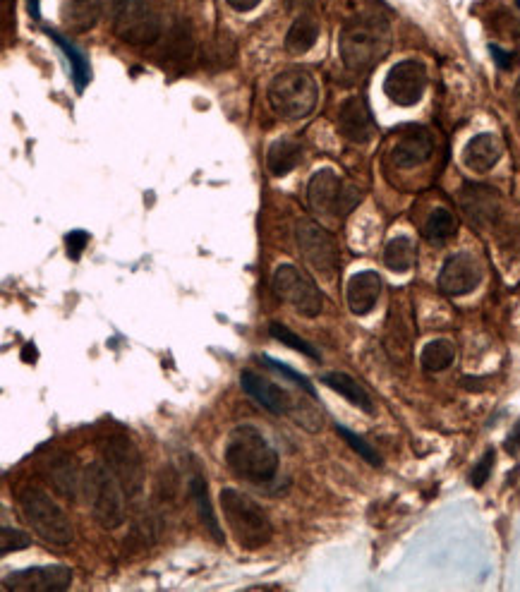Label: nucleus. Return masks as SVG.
<instances>
[{
	"mask_svg": "<svg viewBox=\"0 0 520 592\" xmlns=\"http://www.w3.org/2000/svg\"><path fill=\"white\" fill-rule=\"evenodd\" d=\"M223 461L240 480L266 485L278 473V453L257 427L240 425L228 434Z\"/></svg>",
	"mask_w": 520,
	"mask_h": 592,
	"instance_id": "1",
	"label": "nucleus"
},
{
	"mask_svg": "<svg viewBox=\"0 0 520 592\" xmlns=\"http://www.w3.org/2000/svg\"><path fill=\"white\" fill-rule=\"evenodd\" d=\"M391 48V29L384 17L360 15L343 24L338 36V51L350 72H367L382 60Z\"/></svg>",
	"mask_w": 520,
	"mask_h": 592,
	"instance_id": "2",
	"label": "nucleus"
},
{
	"mask_svg": "<svg viewBox=\"0 0 520 592\" xmlns=\"http://www.w3.org/2000/svg\"><path fill=\"white\" fill-rule=\"evenodd\" d=\"M219 506L223 511V521L243 549H262L274 537V525H271L269 513L257 504L255 499L247 497L240 489L226 487L219 494Z\"/></svg>",
	"mask_w": 520,
	"mask_h": 592,
	"instance_id": "3",
	"label": "nucleus"
},
{
	"mask_svg": "<svg viewBox=\"0 0 520 592\" xmlns=\"http://www.w3.org/2000/svg\"><path fill=\"white\" fill-rule=\"evenodd\" d=\"M269 104L283 120H305L319 104V84L307 70H283L269 84Z\"/></svg>",
	"mask_w": 520,
	"mask_h": 592,
	"instance_id": "4",
	"label": "nucleus"
},
{
	"mask_svg": "<svg viewBox=\"0 0 520 592\" xmlns=\"http://www.w3.org/2000/svg\"><path fill=\"white\" fill-rule=\"evenodd\" d=\"M84 497L94 521L104 530H118L125 523V499L118 477L106 463H89L82 477Z\"/></svg>",
	"mask_w": 520,
	"mask_h": 592,
	"instance_id": "5",
	"label": "nucleus"
},
{
	"mask_svg": "<svg viewBox=\"0 0 520 592\" xmlns=\"http://www.w3.org/2000/svg\"><path fill=\"white\" fill-rule=\"evenodd\" d=\"M20 509L24 521L41 540L53 547H68L72 542V525L65 511L53 501L44 489L27 485L20 492Z\"/></svg>",
	"mask_w": 520,
	"mask_h": 592,
	"instance_id": "6",
	"label": "nucleus"
},
{
	"mask_svg": "<svg viewBox=\"0 0 520 592\" xmlns=\"http://www.w3.org/2000/svg\"><path fill=\"white\" fill-rule=\"evenodd\" d=\"M307 202L317 214L346 219V216L362 202V192L331 168H322L310 178L307 185Z\"/></svg>",
	"mask_w": 520,
	"mask_h": 592,
	"instance_id": "7",
	"label": "nucleus"
},
{
	"mask_svg": "<svg viewBox=\"0 0 520 592\" xmlns=\"http://www.w3.org/2000/svg\"><path fill=\"white\" fill-rule=\"evenodd\" d=\"M113 29L130 46L156 44L163 32L159 12L144 0H113Z\"/></svg>",
	"mask_w": 520,
	"mask_h": 592,
	"instance_id": "8",
	"label": "nucleus"
},
{
	"mask_svg": "<svg viewBox=\"0 0 520 592\" xmlns=\"http://www.w3.org/2000/svg\"><path fill=\"white\" fill-rule=\"evenodd\" d=\"M274 293L281 298L286 305L293 307L295 312L302 317L314 319L319 317L324 310V295L317 288V283L312 281L310 274L295 267V264H281L274 271V279H271Z\"/></svg>",
	"mask_w": 520,
	"mask_h": 592,
	"instance_id": "9",
	"label": "nucleus"
},
{
	"mask_svg": "<svg viewBox=\"0 0 520 592\" xmlns=\"http://www.w3.org/2000/svg\"><path fill=\"white\" fill-rule=\"evenodd\" d=\"M104 463L118 477L120 487L130 499H137L144 489L142 453L128 437H108L104 442Z\"/></svg>",
	"mask_w": 520,
	"mask_h": 592,
	"instance_id": "10",
	"label": "nucleus"
},
{
	"mask_svg": "<svg viewBox=\"0 0 520 592\" xmlns=\"http://www.w3.org/2000/svg\"><path fill=\"white\" fill-rule=\"evenodd\" d=\"M295 240H298L302 257L307 259V264L314 271H319L322 276L336 274L341 250H338V240L326 228L310 219H302L295 226Z\"/></svg>",
	"mask_w": 520,
	"mask_h": 592,
	"instance_id": "11",
	"label": "nucleus"
},
{
	"mask_svg": "<svg viewBox=\"0 0 520 592\" xmlns=\"http://www.w3.org/2000/svg\"><path fill=\"white\" fill-rule=\"evenodd\" d=\"M427 92V68L420 60H401L389 70L384 80V94L396 106L410 108L420 104Z\"/></svg>",
	"mask_w": 520,
	"mask_h": 592,
	"instance_id": "12",
	"label": "nucleus"
},
{
	"mask_svg": "<svg viewBox=\"0 0 520 592\" xmlns=\"http://www.w3.org/2000/svg\"><path fill=\"white\" fill-rule=\"evenodd\" d=\"M482 279H485V269H482L480 259L470 252H456L441 267L437 286L449 298H463V295L473 293Z\"/></svg>",
	"mask_w": 520,
	"mask_h": 592,
	"instance_id": "13",
	"label": "nucleus"
},
{
	"mask_svg": "<svg viewBox=\"0 0 520 592\" xmlns=\"http://www.w3.org/2000/svg\"><path fill=\"white\" fill-rule=\"evenodd\" d=\"M70 585L72 571L68 566H34L3 578V590L8 592H63Z\"/></svg>",
	"mask_w": 520,
	"mask_h": 592,
	"instance_id": "14",
	"label": "nucleus"
},
{
	"mask_svg": "<svg viewBox=\"0 0 520 592\" xmlns=\"http://www.w3.org/2000/svg\"><path fill=\"white\" fill-rule=\"evenodd\" d=\"M336 123L338 132L353 144H367L374 137V130H377L370 106H367V101L358 94L348 96V99L343 101L341 108H338Z\"/></svg>",
	"mask_w": 520,
	"mask_h": 592,
	"instance_id": "15",
	"label": "nucleus"
},
{
	"mask_svg": "<svg viewBox=\"0 0 520 592\" xmlns=\"http://www.w3.org/2000/svg\"><path fill=\"white\" fill-rule=\"evenodd\" d=\"M240 386H243L247 396L255 398L259 406L274 415H293L295 408H298V401H295L286 389L269 382V379L259 377V374L252 370H245L240 374Z\"/></svg>",
	"mask_w": 520,
	"mask_h": 592,
	"instance_id": "16",
	"label": "nucleus"
},
{
	"mask_svg": "<svg viewBox=\"0 0 520 592\" xmlns=\"http://www.w3.org/2000/svg\"><path fill=\"white\" fill-rule=\"evenodd\" d=\"M434 151L432 132L422 125H408L401 130L398 140L391 147V161L398 168H415L425 163Z\"/></svg>",
	"mask_w": 520,
	"mask_h": 592,
	"instance_id": "17",
	"label": "nucleus"
},
{
	"mask_svg": "<svg viewBox=\"0 0 520 592\" xmlns=\"http://www.w3.org/2000/svg\"><path fill=\"white\" fill-rule=\"evenodd\" d=\"M382 288L384 281L377 271H360V274L350 276L346 286V300L350 312H353L355 317L370 314L374 307H377L379 298H382Z\"/></svg>",
	"mask_w": 520,
	"mask_h": 592,
	"instance_id": "18",
	"label": "nucleus"
},
{
	"mask_svg": "<svg viewBox=\"0 0 520 592\" xmlns=\"http://www.w3.org/2000/svg\"><path fill=\"white\" fill-rule=\"evenodd\" d=\"M461 207L475 226H492L499 219L501 202L492 187L485 185H465L461 192Z\"/></svg>",
	"mask_w": 520,
	"mask_h": 592,
	"instance_id": "19",
	"label": "nucleus"
},
{
	"mask_svg": "<svg viewBox=\"0 0 520 592\" xmlns=\"http://www.w3.org/2000/svg\"><path fill=\"white\" fill-rule=\"evenodd\" d=\"M504 156V144L494 132H482L465 144L463 163L473 173H489Z\"/></svg>",
	"mask_w": 520,
	"mask_h": 592,
	"instance_id": "20",
	"label": "nucleus"
},
{
	"mask_svg": "<svg viewBox=\"0 0 520 592\" xmlns=\"http://www.w3.org/2000/svg\"><path fill=\"white\" fill-rule=\"evenodd\" d=\"M322 384L326 386V389L336 391L338 396L346 398L348 403H353L355 408L365 410L367 415L374 413V403H372L370 394H367V391L362 389V384L355 382V379L350 377V374H346V372H326V374H322Z\"/></svg>",
	"mask_w": 520,
	"mask_h": 592,
	"instance_id": "21",
	"label": "nucleus"
},
{
	"mask_svg": "<svg viewBox=\"0 0 520 592\" xmlns=\"http://www.w3.org/2000/svg\"><path fill=\"white\" fill-rule=\"evenodd\" d=\"M300 161L302 147L295 140H288V137L271 142V147L266 149V168H269L271 175H276V178L295 171V168L300 166Z\"/></svg>",
	"mask_w": 520,
	"mask_h": 592,
	"instance_id": "22",
	"label": "nucleus"
},
{
	"mask_svg": "<svg viewBox=\"0 0 520 592\" xmlns=\"http://www.w3.org/2000/svg\"><path fill=\"white\" fill-rule=\"evenodd\" d=\"M101 17V0H65L63 22L72 34L92 29Z\"/></svg>",
	"mask_w": 520,
	"mask_h": 592,
	"instance_id": "23",
	"label": "nucleus"
},
{
	"mask_svg": "<svg viewBox=\"0 0 520 592\" xmlns=\"http://www.w3.org/2000/svg\"><path fill=\"white\" fill-rule=\"evenodd\" d=\"M319 32H322L319 22L314 20L310 12L307 15H298L286 34V51L293 53V56H302V53L312 51L319 39Z\"/></svg>",
	"mask_w": 520,
	"mask_h": 592,
	"instance_id": "24",
	"label": "nucleus"
},
{
	"mask_svg": "<svg viewBox=\"0 0 520 592\" xmlns=\"http://www.w3.org/2000/svg\"><path fill=\"white\" fill-rule=\"evenodd\" d=\"M190 494H192V499H195L197 511H199V518H202L204 528L209 530L211 537H214L216 542H223V533H221L219 518H216L214 509H211V501H209V487H207V480H204L202 475L190 477Z\"/></svg>",
	"mask_w": 520,
	"mask_h": 592,
	"instance_id": "25",
	"label": "nucleus"
},
{
	"mask_svg": "<svg viewBox=\"0 0 520 592\" xmlns=\"http://www.w3.org/2000/svg\"><path fill=\"white\" fill-rule=\"evenodd\" d=\"M415 259H417L415 243L408 238V235H398V238L389 240V245H386L384 250L386 269L396 271V274H405V271L413 269Z\"/></svg>",
	"mask_w": 520,
	"mask_h": 592,
	"instance_id": "26",
	"label": "nucleus"
},
{
	"mask_svg": "<svg viewBox=\"0 0 520 592\" xmlns=\"http://www.w3.org/2000/svg\"><path fill=\"white\" fill-rule=\"evenodd\" d=\"M456 233H458V219L449 209H434L432 214L427 216L425 228H422V235H425L432 245L449 243L451 238H456Z\"/></svg>",
	"mask_w": 520,
	"mask_h": 592,
	"instance_id": "27",
	"label": "nucleus"
},
{
	"mask_svg": "<svg viewBox=\"0 0 520 592\" xmlns=\"http://www.w3.org/2000/svg\"><path fill=\"white\" fill-rule=\"evenodd\" d=\"M453 360H456V346L449 338H434L420 353V365L427 372H444L446 367L453 365Z\"/></svg>",
	"mask_w": 520,
	"mask_h": 592,
	"instance_id": "28",
	"label": "nucleus"
},
{
	"mask_svg": "<svg viewBox=\"0 0 520 592\" xmlns=\"http://www.w3.org/2000/svg\"><path fill=\"white\" fill-rule=\"evenodd\" d=\"M51 482H53V487H56V492L63 494V497H68V499L77 497V485H80L82 480H80V475H77V468H75V463H72V458L60 456L58 461H53Z\"/></svg>",
	"mask_w": 520,
	"mask_h": 592,
	"instance_id": "29",
	"label": "nucleus"
},
{
	"mask_svg": "<svg viewBox=\"0 0 520 592\" xmlns=\"http://www.w3.org/2000/svg\"><path fill=\"white\" fill-rule=\"evenodd\" d=\"M391 314L396 317V324H393V319H389V331H386V348H389V353L393 355V358H408L413 334H410L408 322L401 319L398 310H393Z\"/></svg>",
	"mask_w": 520,
	"mask_h": 592,
	"instance_id": "30",
	"label": "nucleus"
},
{
	"mask_svg": "<svg viewBox=\"0 0 520 592\" xmlns=\"http://www.w3.org/2000/svg\"><path fill=\"white\" fill-rule=\"evenodd\" d=\"M48 36H51V39L56 41V44L60 48H63L65 56H68V63H70V68H72V77H75L77 89H80V92H82V89L87 87V82L92 80V70H89V63H87V58H84V53L77 51L75 46L68 44V41H65L63 36H58L56 32H48Z\"/></svg>",
	"mask_w": 520,
	"mask_h": 592,
	"instance_id": "31",
	"label": "nucleus"
},
{
	"mask_svg": "<svg viewBox=\"0 0 520 592\" xmlns=\"http://www.w3.org/2000/svg\"><path fill=\"white\" fill-rule=\"evenodd\" d=\"M269 334H271V338H276V341L281 343V346H288L290 350H295V353H302V355H307V358L319 360L317 348H314L310 341H305V338L295 334V331H290L286 324L271 322L269 324Z\"/></svg>",
	"mask_w": 520,
	"mask_h": 592,
	"instance_id": "32",
	"label": "nucleus"
},
{
	"mask_svg": "<svg viewBox=\"0 0 520 592\" xmlns=\"http://www.w3.org/2000/svg\"><path fill=\"white\" fill-rule=\"evenodd\" d=\"M192 51H195V41H192V29L187 22L175 24L171 36H168V58L171 60H187L192 58Z\"/></svg>",
	"mask_w": 520,
	"mask_h": 592,
	"instance_id": "33",
	"label": "nucleus"
},
{
	"mask_svg": "<svg viewBox=\"0 0 520 592\" xmlns=\"http://www.w3.org/2000/svg\"><path fill=\"white\" fill-rule=\"evenodd\" d=\"M336 432L341 434L343 442H346L350 446V449L358 453L362 461H367L370 465H374V468H382V456H379V453L374 451L372 446L360 437V434H355L353 430H348V427H343V425H336Z\"/></svg>",
	"mask_w": 520,
	"mask_h": 592,
	"instance_id": "34",
	"label": "nucleus"
},
{
	"mask_svg": "<svg viewBox=\"0 0 520 592\" xmlns=\"http://www.w3.org/2000/svg\"><path fill=\"white\" fill-rule=\"evenodd\" d=\"M259 360L266 362V367H269V370H274L276 374H281V377H286V379H290V382L298 384L300 389H305L310 396H317V391H314L310 377H305V374H302V372H295L293 367L283 365V362L269 358V355H262V358H259Z\"/></svg>",
	"mask_w": 520,
	"mask_h": 592,
	"instance_id": "35",
	"label": "nucleus"
},
{
	"mask_svg": "<svg viewBox=\"0 0 520 592\" xmlns=\"http://www.w3.org/2000/svg\"><path fill=\"white\" fill-rule=\"evenodd\" d=\"M32 545V537H27L22 530L10 528V525H3L0 530V554H10V552H20V549H27Z\"/></svg>",
	"mask_w": 520,
	"mask_h": 592,
	"instance_id": "36",
	"label": "nucleus"
},
{
	"mask_svg": "<svg viewBox=\"0 0 520 592\" xmlns=\"http://www.w3.org/2000/svg\"><path fill=\"white\" fill-rule=\"evenodd\" d=\"M492 468H494V449H487L485 456H482L480 461H477L473 473H470V485L477 487V489L485 487L489 475H492Z\"/></svg>",
	"mask_w": 520,
	"mask_h": 592,
	"instance_id": "37",
	"label": "nucleus"
},
{
	"mask_svg": "<svg viewBox=\"0 0 520 592\" xmlns=\"http://www.w3.org/2000/svg\"><path fill=\"white\" fill-rule=\"evenodd\" d=\"M89 243V233L87 231H70L68 238H65V247H68V257L70 259H80L84 247Z\"/></svg>",
	"mask_w": 520,
	"mask_h": 592,
	"instance_id": "38",
	"label": "nucleus"
},
{
	"mask_svg": "<svg viewBox=\"0 0 520 592\" xmlns=\"http://www.w3.org/2000/svg\"><path fill=\"white\" fill-rule=\"evenodd\" d=\"M489 51H492L494 63H497L501 70H513V65H516V56H513V53L504 51V48L499 46H489Z\"/></svg>",
	"mask_w": 520,
	"mask_h": 592,
	"instance_id": "39",
	"label": "nucleus"
},
{
	"mask_svg": "<svg viewBox=\"0 0 520 592\" xmlns=\"http://www.w3.org/2000/svg\"><path fill=\"white\" fill-rule=\"evenodd\" d=\"M506 451H509L511 456H516L520 451V420L516 422V427H513L509 437H506Z\"/></svg>",
	"mask_w": 520,
	"mask_h": 592,
	"instance_id": "40",
	"label": "nucleus"
},
{
	"mask_svg": "<svg viewBox=\"0 0 520 592\" xmlns=\"http://www.w3.org/2000/svg\"><path fill=\"white\" fill-rule=\"evenodd\" d=\"M314 0H286V8L295 15H307L312 10Z\"/></svg>",
	"mask_w": 520,
	"mask_h": 592,
	"instance_id": "41",
	"label": "nucleus"
},
{
	"mask_svg": "<svg viewBox=\"0 0 520 592\" xmlns=\"http://www.w3.org/2000/svg\"><path fill=\"white\" fill-rule=\"evenodd\" d=\"M259 3H262V0H228V5H231L235 12H250L255 10Z\"/></svg>",
	"mask_w": 520,
	"mask_h": 592,
	"instance_id": "42",
	"label": "nucleus"
},
{
	"mask_svg": "<svg viewBox=\"0 0 520 592\" xmlns=\"http://www.w3.org/2000/svg\"><path fill=\"white\" fill-rule=\"evenodd\" d=\"M144 3H147L149 8H154L156 12H161V10L173 8V5H175V0H144Z\"/></svg>",
	"mask_w": 520,
	"mask_h": 592,
	"instance_id": "43",
	"label": "nucleus"
},
{
	"mask_svg": "<svg viewBox=\"0 0 520 592\" xmlns=\"http://www.w3.org/2000/svg\"><path fill=\"white\" fill-rule=\"evenodd\" d=\"M34 358H36V350H34L32 343H27V348H24V353H22V360H34Z\"/></svg>",
	"mask_w": 520,
	"mask_h": 592,
	"instance_id": "44",
	"label": "nucleus"
},
{
	"mask_svg": "<svg viewBox=\"0 0 520 592\" xmlns=\"http://www.w3.org/2000/svg\"><path fill=\"white\" fill-rule=\"evenodd\" d=\"M29 12L39 20V0H29Z\"/></svg>",
	"mask_w": 520,
	"mask_h": 592,
	"instance_id": "45",
	"label": "nucleus"
},
{
	"mask_svg": "<svg viewBox=\"0 0 520 592\" xmlns=\"http://www.w3.org/2000/svg\"><path fill=\"white\" fill-rule=\"evenodd\" d=\"M516 99H518V108H520V87H518V92H516Z\"/></svg>",
	"mask_w": 520,
	"mask_h": 592,
	"instance_id": "46",
	"label": "nucleus"
}]
</instances>
